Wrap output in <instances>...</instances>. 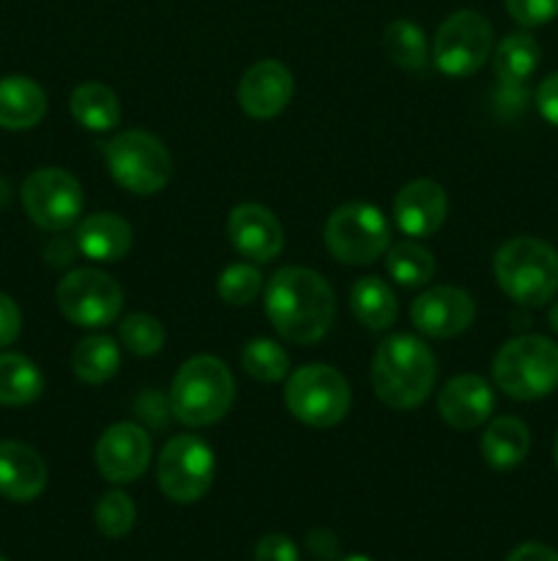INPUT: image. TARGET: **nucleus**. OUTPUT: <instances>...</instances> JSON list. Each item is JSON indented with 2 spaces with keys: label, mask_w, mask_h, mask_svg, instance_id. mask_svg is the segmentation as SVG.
<instances>
[{
  "label": "nucleus",
  "mask_w": 558,
  "mask_h": 561,
  "mask_svg": "<svg viewBox=\"0 0 558 561\" xmlns=\"http://www.w3.org/2000/svg\"><path fill=\"white\" fill-rule=\"evenodd\" d=\"M266 316L282 340L315 345L332 329L337 296L323 274L304 266H284L266 285Z\"/></svg>",
  "instance_id": "1"
},
{
  "label": "nucleus",
  "mask_w": 558,
  "mask_h": 561,
  "mask_svg": "<svg viewBox=\"0 0 558 561\" xmlns=\"http://www.w3.org/2000/svg\"><path fill=\"white\" fill-rule=\"evenodd\" d=\"M370 378L383 405L394 411H414L435 387V354L414 334H392L377 345Z\"/></svg>",
  "instance_id": "2"
},
{
  "label": "nucleus",
  "mask_w": 558,
  "mask_h": 561,
  "mask_svg": "<svg viewBox=\"0 0 558 561\" xmlns=\"http://www.w3.org/2000/svg\"><path fill=\"white\" fill-rule=\"evenodd\" d=\"M492 274L514 305L542 307L558 294V250L536 236H514L496 250Z\"/></svg>",
  "instance_id": "3"
},
{
  "label": "nucleus",
  "mask_w": 558,
  "mask_h": 561,
  "mask_svg": "<svg viewBox=\"0 0 558 561\" xmlns=\"http://www.w3.org/2000/svg\"><path fill=\"white\" fill-rule=\"evenodd\" d=\"M235 400L230 367L217 356H191L178 367L170 387V411L186 427H208L222 420Z\"/></svg>",
  "instance_id": "4"
},
{
  "label": "nucleus",
  "mask_w": 558,
  "mask_h": 561,
  "mask_svg": "<svg viewBox=\"0 0 558 561\" xmlns=\"http://www.w3.org/2000/svg\"><path fill=\"white\" fill-rule=\"evenodd\" d=\"M492 381L514 400H539L558 389V345L542 334H520L492 359Z\"/></svg>",
  "instance_id": "5"
},
{
  "label": "nucleus",
  "mask_w": 558,
  "mask_h": 561,
  "mask_svg": "<svg viewBox=\"0 0 558 561\" xmlns=\"http://www.w3.org/2000/svg\"><path fill=\"white\" fill-rule=\"evenodd\" d=\"M104 162L115 184L131 195H156L173 179V157L167 146L142 129L118 131L104 146Z\"/></svg>",
  "instance_id": "6"
},
{
  "label": "nucleus",
  "mask_w": 558,
  "mask_h": 561,
  "mask_svg": "<svg viewBox=\"0 0 558 561\" xmlns=\"http://www.w3.org/2000/svg\"><path fill=\"white\" fill-rule=\"evenodd\" d=\"M388 230L386 217L372 203H345L332 217L326 219L323 228V241L328 252L345 266H367L375 263L377 257L386 255L388 250Z\"/></svg>",
  "instance_id": "7"
},
{
  "label": "nucleus",
  "mask_w": 558,
  "mask_h": 561,
  "mask_svg": "<svg viewBox=\"0 0 558 561\" xmlns=\"http://www.w3.org/2000/svg\"><path fill=\"white\" fill-rule=\"evenodd\" d=\"M284 405L310 427H334L348 416L350 387L328 365H304L284 383Z\"/></svg>",
  "instance_id": "8"
},
{
  "label": "nucleus",
  "mask_w": 558,
  "mask_h": 561,
  "mask_svg": "<svg viewBox=\"0 0 558 561\" xmlns=\"http://www.w3.org/2000/svg\"><path fill=\"white\" fill-rule=\"evenodd\" d=\"M217 458L200 436L181 433L162 447L156 463V480L164 496L175 504L200 502L213 485Z\"/></svg>",
  "instance_id": "9"
},
{
  "label": "nucleus",
  "mask_w": 558,
  "mask_h": 561,
  "mask_svg": "<svg viewBox=\"0 0 558 561\" xmlns=\"http://www.w3.org/2000/svg\"><path fill=\"white\" fill-rule=\"evenodd\" d=\"M58 310L74 327L102 329L120 318L124 310V290L109 274L98 268H74L66 274L55 290Z\"/></svg>",
  "instance_id": "10"
},
{
  "label": "nucleus",
  "mask_w": 558,
  "mask_h": 561,
  "mask_svg": "<svg viewBox=\"0 0 558 561\" xmlns=\"http://www.w3.org/2000/svg\"><path fill=\"white\" fill-rule=\"evenodd\" d=\"M492 53V25L479 11H454L441 22L432 42V60L449 77H468L487 64Z\"/></svg>",
  "instance_id": "11"
},
{
  "label": "nucleus",
  "mask_w": 558,
  "mask_h": 561,
  "mask_svg": "<svg viewBox=\"0 0 558 561\" xmlns=\"http://www.w3.org/2000/svg\"><path fill=\"white\" fill-rule=\"evenodd\" d=\"M22 206L31 222L49 233H63L80 219L85 195L82 184L60 168H38L22 184Z\"/></svg>",
  "instance_id": "12"
},
{
  "label": "nucleus",
  "mask_w": 558,
  "mask_h": 561,
  "mask_svg": "<svg viewBox=\"0 0 558 561\" xmlns=\"http://www.w3.org/2000/svg\"><path fill=\"white\" fill-rule=\"evenodd\" d=\"M151 463V436L135 422L109 425L96 442L98 474L115 485H126L146 474Z\"/></svg>",
  "instance_id": "13"
},
{
  "label": "nucleus",
  "mask_w": 558,
  "mask_h": 561,
  "mask_svg": "<svg viewBox=\"0 0 558 561\" xmlns=\"http://www.w3.org/2000/svg\"><path fill=\"white\" fill-rule=\"evenodd\" d=\"M476 318V301L468 290L454 285H435L410 305V321L421 334L435 340L457 337L470 329Z\"/></svg>",
  "instance_id": "14"
},
{
  "label": "nucleus",
  "mask_w": 558,
  "mask_h": 561,
  "mask_svg": "<svg viewBox=\"0 0 558 561\" xmlns=\"http://www.w3.org/2000/svg\"><path fill=\"white\" fill-rule=\"evenodd\" d=\"M293 99V75L279 60L266 58L244 71L239 82V104L249 118H277Z\"/></svg>",
  "instance_id": "15"
},
{
  "label": "nucleus",
  "mask_w": 558,
  "mask_h": 561,
  "mask_svg": "<svg viewBox=\"0 0 558 561\" xmlns=\"http://www.w3.org/2000/svg\"><path fill=\"white\" fill-rule=\"evenodd\" d=\"M228 236L235 252L255 263H271L284 247L279 219L266 206H257V203H241L230 211Z\"/></svg>",
  "instance_id": "16"
},
{
  "label": "nucleus",
  "mask_w": 558,
  "mask_h": 561,
  "mask_svg": "<svg viewBox=\"0 0 558 561\" xmlns=\"http://www.w3.org/2000/svg\"><path fill=\"white\" fill-rule=\"evenodd\" d=\"M492 409H496L492 387L474 373L449 378L438 392V414L454 431H474V427L485 425Z\"/></svg>",
  "instance_id": "17"
},
{
  "label": "nucleus",
  "mask_w": 558,
  "mask_h": 561,
  "mask_svg": "<svg viewBox=\"0 0 558 561\" xmlns=\"http://www.w3.org/2000/svg\"><path fill=\"white\" fill-rule=\"evenodd\" d=\"M446 192L438 181L416 179L405 184L394 197V222L410 239L432 236L446 219Z\"/></svg>",
  "instance_id": "18"
},
{
  "label": "nucleus",
  "mask_w": 558,
  "mask_h": 561,
  "mask_svg": "<svg viewBox=\"0 0 558 561\" xmlns=\"http://www.w3.org/2000/svg\"><path fill=\"white\" fill-rule=\"evenodd\" d=\"M47 488V463L22 442H0V496L9 502H33Z\"/></svg>",
  "instance_id": "19"
},
{
  "label": "nucleus",
  "mask_w": 558,
  "mask_h": 561,
  "mask_svg": "<svg viewBox=\"0 0 558 561\" xmlns=\"http://www.w3.org/2000/svg\"><path fill=\"white\" fill-rule=\"evenodd\" d=\"M77 250L96 263H115L129 255L131 225L113 211H98L77 225Z\"/></svg>",
  "instance_id": "20"
},
{
  "label": "nucleus",
  "mask_w": 558,
  "mask_h": 561,
  "mask_svg": "<svg viewBox=\"0 0 558 561\" xmlns=\"http://www.w3.org/2000/svg\"><path fill=\"white\" fill-rule=\"evenodd\" d=\"M47 113V93L36 80L11 75L0 80V126L9 131H25L38 126Z\"/></svg>",
  "instance_id": "21"
},
{
  "label": "nucleus",
  "mask_w": 558,
  "mask_h": 561,
  "mask_svg": "<svg viewBox=\"0 0 558 561\" xmlns=\"http://www.w3.org/2000/svg\"><path fill=\"white\" fill-rule=\"evenodd\" d=\"M481 458L490 469L496 471H509L514 466H520L525 460L531 449V433L528 425L518 416H498L487 425V431L481 433Z\"/></svg>",
  "instance_id": "22"
},
{
  "label": "nucleus",
  "mask_w": 558,
  "mask_h": 561,
  "mask_svg": "<svg viewBox=\"0 0 558 561\" xmlns=\"http://www.w3.org/2000/svg\"><path fill=\"white\" fill-rule=\"evenodd\" d=\"M71 115L88 131H109L120 124V102L104 82H82L71 91Z\"/></svg>",
  "instance_id": "23"
},
{
  "label": "nucleus",
  "mask_w": 558,
  "mask_h": 561,
  "mask_svg": "<svg viewBox=\"0 0 558 561\" xmlns=\"http://www.w3.org/2000/svg\"><path fill=\"white\" fill-rule=\"evenodd\" d=\"M350 312L361 327L386 332L397 321V296L381 277H361L350 288Z\"/></svg>",
  "instance_id": "24"
},
{
  "label": "nucleus",
  "mask_w": 558,
  "mask_h": 561,
  "mask_svg": "<svg viewBox=\"0 0 558 561\" xmlns=\"http://www.w3.org/2000/svg\"><path fill=\"white\" fill-rule=\"evenodd\" d=\"M542 60V47L531 33H509L501 38V44L496 47L492 55V66H496L498 80L507 82V85H520V82L528 80L536 71Z\"/></svg>",
  "instance_id": "25"
},
{
  "label": "nucleus",
  "mask_w": 558,
  "mask_h": 561,
  "mask_svg": "<svg viewBox=\"0 0 558 561\" xmlns=\"http://www.w3.org/2000/svg\"><path fill=\"white\" fill-rule=\"evenodd\" d=\"M71 367H74V376L91 387L109 381L120 367L118 343L107 334H91V337L80 340L71 354Z\"/></svg>",
  "instance_id": "26"
},
{
  "label": "nucleus",
  "mask_w": 558,
  "mask_h": 561,
  "mask_svg": "<svg viewBox=\"0 0 558 561\" xmlns=\"http://www.w3.org/2000/svg\"><path fill=\"white\" fill-rule=\"evenodd\" d=\"M44 376L22 354H0V405H27L42 398Z\"/></svg>",
  "instance_id": "27"
},
{
  "label": "nucleus",
  "mask_w": 558,
  "mask_h": 561,
  "mask_svg": "<svg viewBox=\"0 0 558 561\" xmlns=\"http://www.w3.org/2000/svg\"><path fill=\"white\" fill-rule=\"evenodd\" d=\"M383 49H386L388 60L399 69L421 71L430 64V47H427L425 31L410 20L388 22L386 31H383Z\"/></svg>",
  "instance_id": "28"
},
{
  "label": "nucleus",
  "mask_w": 558,
  "mask_h": 561,
  "mask_svg": "<svg viewBox=\"0 0 558 561\" xmlns=\"http://www.w3.org/2000/svg\"><path fill=\"white\" fill-rule=\"evenodd\" d=\"M386 272L403 288H421L435 274V257L416 241H397L386 250Z\"/></svg>",
  "instance_id": "29"
},
{
  "label": "nucleus",
  "mask_w": 558,
  "mask_h": 561,
  "mask_svg": "<svg viewBox=\"0 0 558 561\" xmlns=\"http://www.w3.org/2000/svg\"><path fill=\"white\" fill-rule=\"evenodd\" d=\"M241 367H244L246 376H252L255 381L277 383L282 381V378H288L290 356L288 351L279 343H274V340L255 337L244 345V351H241Z\"/></svg>",
  "instance_id": "30"
},
{
  "label": "nucleus",
  "mask_w": 558,
  "mask_h": 561,
  "mask_svg": "<svg viewBox=\"0 0 558 561\" xmlns=\"http://www.w3.org/2000/svg\"><path fill=\"white\" fill-rule=\"evenodd\" d=\"M120 343L135 356H156L164 348V327L148 312H131L118 327Z\"/></svg>",
  "instance_id": "31"
},
{
  "label": "nucleus",
  "mask_w": 558,
  "mask_h": 561,
  "mask_svg": "<svg viewBox=\"0 0 558 561\" xmlns=\"http://www.w3.org/2000/svg\"><path fill=\"white\" fill-rule=\"evenodd\" d=\"M93 518H96V529L102 531L104 537H109V540H118V537L129 535L131 526H135L137 507H135V502H131L129 493L109 491L96 502Z\"/></svg>",
  "instance_id": "32"
},
{
  "label": "nucleus",
  "mask_w": 558,
  "mask_h": 561,
  "mask_svg": "<svg viewBox=\"0 0 558 561\" xmlns=\"http://www.w3.org/2000/svg\"><path fill=\"white\" fill-rule=\"evenodd\" d=\"M260 288H263V274L260 268L252 266V263H233V266H228L222 274H219V283H217V290L219 296H222V301H228V305H235V307H244L249 305V301H255L257 294H260Z\"/></svg>",
  "instance_id": "33"
},
{
  "label": "nucleus",
  "mask_w": 558,
  "mask_h": 561,
  "mask_svg": "<svg viewBox=\"0 0 558 561\" xmlns=\"http://www.w3.org/2000/svg\"><path fill=\"white\" fill-rule=\"evenodd\" d=\"M509 16L523 27L547 25L558 16V0H503Z\"/></svg>",
  "instance_id": "34"
},
{
  "label": "nucleus",
  "mask_w": 558,
  "mask_h": 561,
  "mask_svg": "<svg viewBox=\"0 0 558 561\" xmlns=\"http://www.w3.org/2000/svg\"><path fill=\"white\" fill-rule=\"evenodd\" d=\"M255 561H299V548L288 535H266L255 546Z\"/></svg>",
  "instance_id": "35"
},
{
  "label": "nucleus",
  "mask_w": 558,
  "mask_h": 561,
  "mask_svg": "<svg viewBox=\"0 0 558 561\" xmlns=\"http://www.w3.org/2000/svg\"><path fill=\"white\" fill-rule=\"evenodd\" d=\"M22 332V312L11 296L0 294V348L14 343Z\"/></svg>",
  "instance_id": "36"
},
{
  "label": "nucleus",
  "mask_w": 558,
  "mask_h": 561,
  "mask_svg": "<svg viewBox=\"0 0 558 561\" xmlns=\"http://www.w3.org/2000/svg\"><path fill=\"white\" fill-rule=\"evenodd\" d=\"M536 110L547 124L558 129V71L547 75L536 88Z\"/></svg>",
  "instance_id": "37"
},
{
  "label": "nucleus",
  "mask_w": 558,
  "mask_h": 561,
  "mask_svg": "<svg viewBox=\"0 0 558 561\" xmlns=\"http://www.w3.org/2000/svg\"><path fill=\"white\" fill-rule=\"evenodd\" d=\"M306 548L317 561H334L339 553V540L332 529H312L306 535Z\"/></svg>",
  "instance_id": "38"
},
{
  "label": "nucleus",
  "mask_w": 558,
  "mask_h": 561,
  "mask_svg": "<svg viewBox=\"0 0 558 561\" xmlns=\"http://www.w3.org/2000/svg\"><path fill=\"white\" fill-rule=\"evenodd\" d=\"M74 255H77V241L71 244V241L63 239V236H55V239L44 247V257H47L49 266H55V268L71 266Z\"/></svg>",
  "instance_id": "39"
},
{
  "label": "nucleus",
  "mask_w": 558,
  "mask_h": 561,
  "mask_svg": "<svg viewBox=\"0 0 558 561\" xmlns=\"http://www.w3.org/2000/svg\"><path fill=\"white\" fill-rule=\"evenodd\" d=\"M507 561H558V553L542 542H523L509 553Z\"/></svg>",
  "instance_id": "40"
},
{
  "label": "nucleus",
  "mask_w": 558,
  "mask_h": 561,
  "mask_svg": "<svg viewBox=\"0 0 558 561\" xmlns=\"http://www.w3.org/2000/svg\"><path fill=\"white\" fill-rule=\"evenodd\" d=\"M9 201H11V186H9V181L0 179V211L9 206Z\"/></svg>",
  "instance_id": "41"
},
{
  "label": "nucleus",
  "mask_w": 558,
  "mask_h": 561,
  "mask_svg": "<svg viewBox=\"0 0 558 561\" xmlns=\"http://www.w3.org/2000/svg\"><path fill=\"white\" fill-rule=\"evenodd\" d=\"M547 321H550L553 332H558V301H556V305H553V310H550V316H547Z\"/></svg>",
  "instance_id": "42"
},
{
  "label": "nucleus",
  "mask_w": 558,
  "mask_h": 561,
  "mask_svg": "<svg viewBox=\"0 0 558 561\" xmlns=\"http://www.w3.org/2000/svg\"><path fill=\"white\" fill-rule=\"evenodd\" d=\"M339 561H372L370 557H359V553H353V557H345V559H339Z\"/></svg>",
  "instance_id": "43"
},
{
  "label": "nucleus",
  "mask_w": 558,
  "mask_h": 561,
  "mask_svg": "<svg viewBox=\"0 0 558 561\" xmlns=\"http://www.w3.org/2000/svg\"><path fill=\"white\" fill-rule=\"evenodd\" d=\"M553 458H556V466H558V433H556V442H553Z\"/></svg>",
  "instance_id": "44"
},
{
  "label": "nucleus",
  "mask_w": 558,
  "mask_h": 561,
  "mask_svg": "<svg viewBox=\"0 0 558 561\" xmlns=\"http://www.w3.org/2000/svg\"><path fill=\"white\" fill-rule=\"evenodd\" d=\"M0 561H9V559H5V557H0Z\"/></svg>",
  "instance_id": "45"
}]
</instances>
